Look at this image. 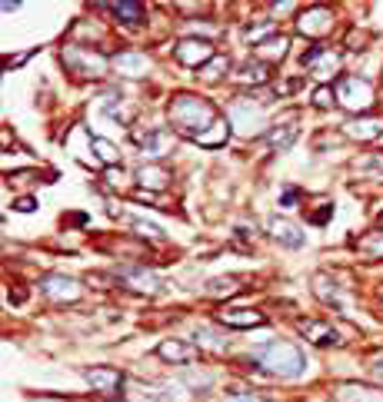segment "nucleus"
I'll return each mask as SVG.
<instances>
[{
    "label": "nucleus",
    "instance_id": "nucleus-1",
    "mask_svg": "<svg viewBox=\"0 0 383 402\" xmlns=\"http://www.w3.org/2000/svg\"><path fill=\"white\" fill-rule=\"evenodd\" d=\"M170 123L177 126L180 133H187V137H204L207 126H217V110L210 107L207 100H200V97H190V93H180V97H174V103H170Z\"/></svg>",
    "mask_w": 383,
    "mask_h": 402
},
{
    "label": "nucleus",
    "instance_id": "nucleus-2",
    "mask_svg": "<svg viewBox=\"0 0 383 402\" xmlns=\"http://www.w3.org/2000/svg\"><path fill=\"white\" fill-rule=\"evenodd\" d=\"M250 363H257L260 369H267L273 376H300L306 369L304 352L297 349L294 342H264V346H254L250 349Z\"/></svg>",
    "mask_w": 383,
    "mask_h": 402
},
{
    "label": "nucleus",
    "instance_id": "nucleus-3",
    "mask_svg": "<svg viewBox=\"0 0 383 402\" xmlns=\"http://www.w3.org/2000/svg\"><path fill=\"white\" fill-rule=\"evenodd\" d=\"M333 93H337V103H344L346 110H353V114H363V110L373 107V87L363 76H340V83H337Z\"/></svg>",
    "mask_w": 383,
    "mask_h": 402
},
{
    "label": "nucleus",
    "instance_id": "nucleus-4",
    "mask_svg": "<svg viewBox=\"0 0 383 402\" xmlns=\"http://www.w3.org/2000/svg\"><path fill=\"white\" fill-rule=\"evenodd\" d=\"M84 379L90 382V389L100 392V396H117L120 386H124V373H120V369H110V366H87V369H84Z\"/></svg>",
    "mask_w": 383,
    "mask_h": 402
},
{
    "label": "nucleus",
    "instance_id": "nucleus-5",
    "mask_svg": "<svg viewBox=\"0 0 383 402\" xmlns=\"http://www.w3.org/2000/svg\"><path fill=\"white\" fill-rule=\"evenodd\" d=\"M117 279L127 283L130 289H137V293H157L160 289V276L150 273V269H143V266H120Z\"/></svg>",
    "mask_w": 383,
    "mask_h": 402
},
{
    "label": "nucleus",
    "instance_id": "nucleus-6",
    "mask_svg": "<svg viewBox=\"0 0 383 402\" xmlns=\"http://www.w3.org/2000/svg\"><path fill=\"white\" fill-rule=\"evenodd\" d=\"M297 27H300V34H306V37H323V34H330L333 17L327 7H306V11L300 13Z\"/></svg>",
    "mask_w": 383,
    "mask_h": 402
},
{
    "label": "nucleus",
    "instance_id": "nucleus-7",
    "mask_svg": "<svg viewBox=\"0 0 383 402\" xmlns=\"http://www.w3.org/2000/svg\"><path fill=\"white\" fill-rule=\"evenodd\" d=\"M174 53L183 67H204L207 60H214V47L207 40H180Z\"/></svg>",
    "mask_w": 383,
    "mask_h": 402
},
{
    "label": "nucleus",
    "instance_id": "nucleus-8",
    "mask_svg": "<svg viewBox=\"0 0 383 402\" xmlns=\"http://www.w3.org/2000/svg\"><path fill=\"white\" fill-rule=\"evenodd\" d=\"M297 329L304 333V340L317 342V346H340V333L330 323H320V319H300Z\"/></svg>",
    "mask_w": 383,
    "mask_h": 402
},
{
    "label": "nucleus",
    "instance_id": "nucleus-9",
    "mask_svg": "<svg viewBox=\"0 0 383 402\" xmlns=\"http://www.w3.org/2000/svg\"><path fill=\"white\" fill-rule=\"evenodd\" d=\"M40 293L51 296V300L74 302L77 296H80V286H77V279H70V276H47L40 283Z\"/></svg>",
    "mask_w": 383,
    "mask_h": 402
},
{
    "label": "nucleus",
    "instance_id": "nucleus-10",
    "mask_svg": "<svg viewBox=\"0 0 383 402\" xmlns=\"http://www.w3.org/2000/svg\"><path fill=\"white\" fill-rule=\"evenodd\" d=\"M220 323L233 329H250V326H264L267 319L257 309H233V306H227V309H220Z\"/></svg>",
    "mask_w": 383,
    "mask_h": 402
},
{
    "label": "nucleus",
    "instance_id": "nucleus-11",
    "mask_svg": "<svg viewBox=\"0 0 383 402\" xmlns=\"http://www.w3.org/2000/svg\"><path fill=\"white\" fill-rule=\"evenodd\" d=\"M337 402H383V392L360 386V382H344L337 386Z\"/></svg>",
    "mask_w": 383,
    "mask_h": 402
},
{
    "label": "nucleus",
    "instance_id": "nucleus-12",
    "mask_svg": "<svg viewBox=\"0 0 383 402\" xmlns=\"http://www.w3.org/2000/svg\"><path fill=\"white\" fill-rule=\"evenodd\" d=\"M270 233H273V239H280L283 246H294V250L304 246V233L283 216H270Z\"/></svg>",
    "mask_w": 383,
    "mask_h": 402
},
{
    "label": "nucleus",
    "instance_id": "nucleus-13",
    "mask_svg": "<svg viewBox=\"0 0 383 402\" xmlns=\"http://www.w3.org/2000/svg\"><path fill=\"white\" fill-rule=\"evenodd\" d=\"M230 123L240 126V133H257V130L264 126V114H260V110H250V114H247V103H237V107L230 110Z\"/></svg>",
    "mask_w": 383,
    "mask_h": 402
},
{
    "label": "nucleus",
    "instance_id": "nucleus-14",
    "mask_svg": "<svg viewBox=\"0 0 383 402\" xmlns=\"http://www.w3.org/2000/svg\"><path fill=\"white\" fill-rule=\"evenodd\" d=\"M160 359H170V363H190V359H197V346H190V342H180V340H167L160 342Z\"/></svg>",
    "mask_w": 383,
    "mask_h": 402
},
{
    "label": "nucleus",
    "instance_id": "nucleus-15",
    "mask_svg": "<svg viewBox=\"0 0 383 402\" xmlns=\"http://www.w3.org/2000/svg\"><path fill=\"white\" fill-rule=\"evenodd\" d=\"M114 67L120 70V74H127V76H141L143 70H147V57L143 53H117L114 57Z\"/></svg>",
    "mask_w": 383,
    "mask_h": 402
},
{
    "label": "nucleus",
    "instance_id": "nucleus-16",
    "mask_svg": "<svg viewBox=\"0 0 383 402\" xmlns=\"http://www.w3.org/2000/svg\"><path fill=\"white\" fill-rule=\"evenodd\" d=\"M346 133L353 140H373L383 133V120H373V116H367V120H353V123H346Z\"/></svg>",
    "mask_w": 383,
    "mask_h": 402
},
{
    "label": "nucleus",
    "instance_id": "nucleus-17",
    "mask_svg": "<svg viewBox=\"0 0 383 402\" xmlns=\"http://www.w3.org/2000/svg\"><path fill=\"white\" fill-rule=\"evenodd\" d=\"M267 63H260V60H254V63H243L240 67V74H237V80L240 83H250V87H260V83H267Z\"/></svg>",
    "mask_w": 383,
    "mask_h": 402
},
{
    "label": "nucleus",
    "instance_id": "nucleus-18",
    "mask_svg": "<svg viewBox=\"0 0 383 402\" xmlns=\"http://www.w3.org/2000/svg\"><path fill=\"white\" fill-rule=\"evenodd\" d=\"M137 143L147 150V156H164V147L170 143V137H167L164 130H153V133H141Z\"/></svg>",
    "mask_w": 383,
    "mask_h": 402
},
{
    "label": "nucleus",
    "instance_id": "nucleus-19",
    "mask_svg": "<svg viewBox=\"0 0 383 402\" xmlns=\"http://www.w3.org/2000/svg\"><path fill=\"white\" fill-rule=\"evenodd\" d=\"M110 11H114L124 24H141L143 20V7L141 4H130V0H120V4H114Z\"/></svg>",
    "mask_w": 383,
    "mask_h": 402
},
{
    "label": "nucleus",
    "instance_id": "nucleus-20",
    "mask_svg": "<svg viewBox=\"0 0 383 402\" xmlns=\"http://www.w3.org/2000/svg\"><path fill=\"white\" fill-rule=\"evenodd\" d=\"M137 180H141V183H147V187H153V189H164L170 176H167L164 170H160V166H141Z\"/></svg>",
    "mask_w": 383,
    "mask_h": 402
},
{
    "label": "nucleus",
    "instance_id": "nucleus-21",
    "mask_svg": "<svg viewBox=\"0 0 383 402\" xmlns=\"http://www.w3.org/2000/svg\"><path fill=\"white\" fill-rule=\"evenodd\" d=\"M313 286H317V296L323 302H333V306H337V302H340V293H337V283H333V279H327L323 276V273H320V276H313Z\"/></svg>",
    "mask_w": 383,
    "mask_h": 402
},
{
    "label": "nucleus",
    "instance_id": "nucleus-22",
    "mask_svg": "<svg viewBox=\"0 0 383 402\" xmlns=\"http://www.w3.org/2000/svg\"><path fill=\"white\" fill-rule=\"evenodd\" d=\"M294 140H297V126L287 123V126H280V130H273V133H270V147H273V150H287Z\"/></svg>",
    "mask_w": 383,
    "mask_h": 402
},
{
    "label": "nucleus",
    "instance_id": "nucleus-23",
    "mask_svg": "<svg viewBox=\"0 0 383 402\" xmlns=\"http://www.w3.org/2000/svg\"><path fill=\"white\" fill-rule=\"evenodd\" d=\"M357 250L360 253H370L377 260H383V233H367L363 239H357Z\"/></svg>",
    "mask_w": 383,
    "mask_h": 402
},
{
    "label": "nucleus",
    "instance_id": "nucleus-24",
    "mask_svg": "<svg viewBox=\"0 0 383 402\" xmlns=\"http://www.w3.org/2000/svg\"><path fill=\"white\" fill-rule=\"evenodd\" d=\"M227 126H230L227 120H223V123H217L214 130H207L204 137H197V143H200V147H220V143L227 140V133H230Z\"/></svg>",
    "mask_w": 383,
    "mask_h": 402
},
{
    "label": "nucleus",
    "instance_id": "nucleus-25",
    "mask_svg": "<svg viewBox=\"0 0 383 402\" xmlns=\"http://www.w3.org/2000/svg\"><path fill=\"white\" fill-rule=\"evenodd\" d=\"M237 289H240L237 286V279L227 276V279H214V283L207 286V293H210V296H233Z\"/></svg>",
    "mask_w": 383,
    "mask_h": 402
},
{
    "label": "nucleus",
    "instance_id": "nucleus-26",
    "mask_svg": "<svg viewBox=\"0 0 383 402\" xmlns=\"http://www.w3.org/2000/svg\"><path fill=\"white\" fill-rule=\"evenodd\" d=\"M90 143H93V150H97V156H100L103 163H117V150H114V147H110V143H107V140L93 137V140H90Z\"/></svg>",
    "mask_w": 383,
    "mask_h": 402
},
{
    "label": "nucleus",
    "instance_id": "nucleus-27",
    "mask_svg": "<svg viewBox=\"0 0 383 402\" xmlns=\"http://www.w3.org/2000/svg\"><path fill=\"white\" fill-rule=\"evenodd\" d=\"M260 53H267V57H283L287 53V37H273L267 43H260Z\"/></svg>",
    "mask_w": 383,
    "mask_h": 402
},
{
    "label": "nucleus",
    "instance_id": "nucleus-28",
    "mask_svg": "<svg viewBox=\"0 0 383 402\" xmlns=\"http://www.w3.org/2000/svg\"><path fill=\"white\" fill-rule=\"evenodd\" d=\"M313 103H317L320 110H327V107H333V103H337V93H333L330 87H320L317 93H313Z\"/></svg>",
    "mask_w": 383,
    "mask_h": 402
},
{
    "label": "nucleus",
    "instance_id": "nucleus-29",
    "mask_svg": "<svg viewBox=\"0 0 383 402\" xmlns=\"http://www.w3.org/2000/svg\"><path fill=\"white\" fill-rule=\"evenodd\" d=\"M223 402H270V399H264L260 392H250V389H240V392H230Z\"/></svg>",
    "mask_w": 383,
    "mask_h": 402
},
{
    "label": "nucleus",
    "instance_id": "nucleus-30",
    "mask_svg": "<svg viewBox=\"0 0 383 402\" xmlns=\"http://www.w3.org/2000/svg\"><path fill=\"white\" fill-rule=\"evenodd\" d=\"M134 229H137L141 236H147V239H157V236H160V229L153 227V223H143V220H134Z\"/></svg>",
    "mask_w": 383,
    "mask_h": 402
},
{
    "label": "nucleus",
    "instance_id": "nucleus-31",
    "mask_svg": "<svg viewBox=\"0 0 383 402\" xmlns=\"http://www.w3.org/2000/svg\"><path fill=\"white\" fill-rule=\"evenodd\" d=\"M220 70H227V57H217V60L204 70V76H207V80H214V76H220Z\"/></svg>",
    "mask_w": 383,
    "mask_h": 402
},
{
    "label": "nucleus",
    "instance_id": "nucleus-32",
    "mask_svg": "<svg viewBox=\"0 0 383 402\" xmlns=\"http://www.w3.org/2000/svg\"><path fill=\"white\" fill-rule=\"evenodd\" d=\"M333 67H337V57H333V53H327V57H323V63H320V67H313V74L327 76V70H333Z\"/></svg>",
    "mask_w": 383,
    "mask_h": 402
},
{
    "label": "nucleus",
    "instance_id": "nucleus-33",
    "mask_svg": "<svg viewBox=\"0 0 383 402\" xmlns=\"http://www.w3.org/2000/svg\"><path fill=\"white\" fill-rule=\"evenodd\" d=\"M197 336H204V342H207V346H210V349H223V342H220L217 336L210 333V329H197Z\"/></svg>",
    "mask_w": 383,
    "mask_h": 402
},
{
    "label": "nucleus",
    "instance_id": "nucleus-34",
    "mask_svg": "<svg viewBox=\"0 0 383 402\" xmlns=\"http://www.w3.org/2000/svg\"><path fill=\"white\" fill-rule=\"evenodd\" d=\"M297 203V189H283V206H294Z\"/></svg>",
    "mask_w": 383,
    "mask_h": 402
},
{
    "label": "nucleus",
    "instance_id": "nucleus-35",
    "mask_svg": "<svg viewBox=\"0 0 383 402\" xmlns=\"http://www.w3.org/2000/svg\"><path fill=\"white\" fill-rule=\"evenodd\" d=\"M373 376H377V379H383V356H380V359H377V363H373Z\"/></svg>",
    "mask_w": 383,
    "mask_h": 402
},
{
    "label": "nucleus",
    "instance_id": "nucleus-36",
    "mask_svg": "<svg viewBox=\"0 0 383 402\" xmlns=\"http://www.w3.org/2000/svg\"><path fill=\"white\" fill-rule=\"evenodd\" d=\"M17 210H24V213H27V210H34V200H20V203H17Z\"/></svg>",
    "mask_w": 383,
    "mask_h": 402
},
{
    "label": "nucleus",
    "instance_id": "nucleus-37",
    "mask_svg": "<svg viewBox=\"0 0 383 402\" xmlns=\"http://www.w3.org/2000/svg\"><path fill=\"white\" fill-rule=\"evenodd\" d=\"M380 296H383V286H380Z\"/></svg>",
    "mask_w": 383,
    "mask_h": 402
}]
</instances>
